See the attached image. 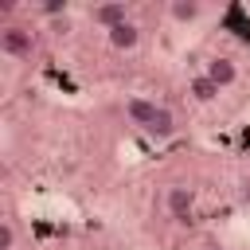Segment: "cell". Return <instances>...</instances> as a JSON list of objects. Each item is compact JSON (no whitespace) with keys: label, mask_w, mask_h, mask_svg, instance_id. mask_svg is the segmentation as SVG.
I'll return each mask as SVG.
<instances>
[{"label":"cell","mask_w":250,"mask_h":250,"mask_svg":"<svg viewBox=\"0 0 250 250\" xmlns=\"http://www.w3.org/2000/svg\"><path fill=\"white\" fill-rule=\"evenodd\" d=\"M0 51L8 59H31L35 51V31L27 23H4L0 27Z\"/></svg>","instance_id":"obj_1"},{"label":"cell","mask_w":250,"mask_h":250,"mask_svg":"<svg viewBox=\"0 0 250 250\" xmlns=\"http://www.w3.org/2000/svg\"><path fill=\"white\" fill-rule=\"evenodd\" d=\"M86 16H90V23H98L102 31H113V27H121V23H129V20H133L125 0H102V4H90V8H86Z\"/></svg>","instance_id":"obj_2"},{"label":"cell","mask_w":250,"mask_h":250,"mask_svg":"<svg viewBox=\"0 0 250 250\" xmlns=\"http://www.w3.org/2000/svg\"><path fill=\"white\" fill-rule=\"evenodd\" d=\"M164 211H168L176 223L191 219V211H195V188H191V184H168V188H164Z\"/></svg>","instance_id":"obj_3"},{"label":"cell","mask_w":250,"mask_h":250,"mask_svg":"<svg viewBox=\"0 0 250 250\" xmlns=\"http://www.w3.org/2000/svg\"><path fill=\"white\" fill-rule=\"evenodd\" d=\"M203 74H207L219 90H230V86L238 82V62H234L230 55H211V59L203 62Z\"/></svg>","instance_id":"obj_4"},{"label":"cell","mask_w":250,"mask_h":250,"mask_svg":"<svg viewBox=\"0 0 250 250\" xmlns=\"http://www.w3.org/2000/svg\"><path fill=\"white\" fill-rule=\"evenodd\" d=\"M156 109H160V105H156L152 98H145V94H133V98H125V121H129V125H137L141 133L152 125Z\"/></svg>","instance_id":"obj_5"},{"label":"cell","mask_w":250,"mask_h":250,"mask_svg":"<svg viewBox=\"0 0 250 250\" xmlns=\"http://www.w3.org/2000/svg\"><path fill=\"white\" fill-rule=\"evenodd\" d=\"M203 16H207V4L203 0H168V20L180 23V27H188V23L203 20Z\"/></svg>","instance_id":"obj_6"},{"label":"cell","mask_w":250,"mask_h":250,"mask_svg":"<svg viewBox=\"0 0 250 250\" xmlns=\"http://www.w3.org/2000/svg\"><path fill=\"white\" fill-rule=\"evenodd\" d=\"M105 39H109L113 51H137V47H141V27L129 20V23L113 27V31H105Z\"/></svg>","instance_id":"obj_7"},{"label":"cell","mask_w":250,"mask_h":250,"mask_svg":"<svg viewBox=\"0 0 250 250\" xmlns=\"http://www.w3.org/2000/svg\"><path fill=\"white\" fill-rule=\"evenodd\" d=\"M176 129H180V125H176V113H172L168 105H160L156 117H152V125H148L145 133H148L152 141H168V137H176Z\"/></svg>","instance_id":"obj_8"},{"label":"cell","mask_w":250,"mask_h":250,"mask_svg":"<svg viewBox=\"0 0 250 250\" xmlns=\"http://www.w3.org/2000/svg\"><path fill=\"white\" fill-rule=\"evenodd\" d=\"M188 94H191V98H195L199 105H211V102H215V98H219L223 90H219V86H215V82H211V78H207V74L199 70V74H195V78L188 82Z\"/></svg>","instance_id":"obj_9"},{"label":"cell","mask_w":250,"mask_h":250,"mask_svg":"<svg viewBox=\"0 0 250 250\" xmlns=\"http://www.w3.org/2000/svg\"><path fill=\"white\" fill-rule=\"evenodd\" d=\"M35 12L47 16V20H59V16L70 12V4H66V0H43V4H35Z\"/></svg>","instance_id":"obj_10"},{"label":"cell","mask_w":250,"mask_h":250,"mask_svg":"<svg viewBox=\"0 0 250 250\" xmlns=\"http://www.w3.org/2000/svg\"><path fill=\"white\" fill-rule=\"evenodd\" d=\"M16 219H4L0 223V250H16Z\"/></svg>","instance_id":"obj_11"},{"label":"cell","mask_w":250,"mask_h":250,"mask_svg":"<svg viewBox=\"0 0 250 250\" xmlns=\"http://www.w3.org/2000/svg\"><path fill=\"white\" fill-rule=\"evenodd\" d=\"M203 250H227V246H223V242H207Z\"/></svg>","instance_id":"obj_12"},{"label":"cell","mask_w":250,"mask_h":250,"mask_svg":"<svg viewBox=\"0 0 250 250\" xmlns=\"http://www.w3.org/2000/svg\"><path fill=\"white\" fill-rule=\"evenodd\" d=\"M242 195H246V199H250V180H242Z\"/></svg>","instance_id":"obj_13"}]
</instances>
